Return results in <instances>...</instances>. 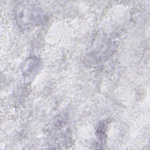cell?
Segmentation results:
<instances>
[{
	"label": "cell",
	"instance_id": "6da1fadb",
	"mask_svg": "<svg viewBox=\"0 0 150 150\" xmlns=\"http://www.w3.org/2000/svg\"><path fill=\"white\" fill-rule=\"evenodd\" d=\"M16 19L22 28H29L39 23L43 18L42 10L36 5L21 4L16 9Z\"/></svg>",
	"mask_w": 150,
	"mask_h": 150
},
{
	"label": "cell",
	"instance_id": "7a4b0ae2",
	"mask_svg": "<svg viewBox=\"0 0 150 150\" xmlns=\"http://www.w3.org/2000/svg\"><path fill=\"white\" fill-rule=\"evenodd\" d=\"M25 66L24 75L30 79L35 75L39 70L40 66V61L36 57H31L28 59Z\"/></svg>",
	"mask_w": 150,
	"mask_h": 150
}]
</instances>
